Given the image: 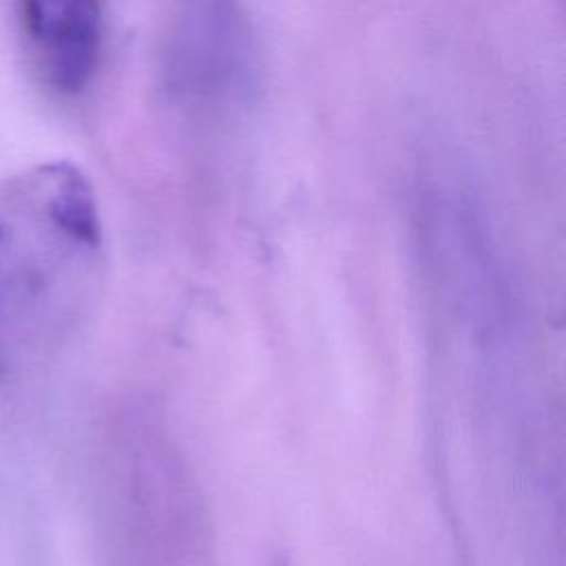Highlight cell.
<instances>
[{
  "label": "cell",
  "mask_w": 566,
  "mask_h": 566,
  "mask_svg": "<svg viewBox=\"0 0 566 566\" xmlns=\"http://www.w3.org/2000/svg\"><path fill=\"white\" fill-rule=\"evenodd\" d=\"M44 186L46 210L60 232L77 245L95 248L99 243V217L86 177L71 164H51L44 168Z\"/></svg>",
  "instance_id": "cell-3"
},
{
  "label": "cell",
  "mask_w": 566,
  "mask_h": 566,
  "mask_svg": "<svg viewBox=\"0 0 566 566\" xmlns=\"http://www.w3.org/2000/svg\"><path fill=\"white\" fill-rule=\"evenodd\" d=\"M170 91L195 106L237 99L250 80L252 49L239 0H172L166 55Z\"/></svg>",
  "instance_id": "cell-1"
},
{
  "label": "cell",
  "mask_w": 566,
  "mask_h": 566,
  "mask_svg": "<svg viewBox=\"0 0 566 566\" xmlns=\"http://www.w3.org/2000/svg\"><path fill=\"white\" fill-rule=\"evenodd\" d=\"M22 18L46 82L80 93L99 62L102 0H22Z\"/></svg>",
  "instance_id": "cell-2"
},
{
  "label": "cell",
  "mask_w": 566,
  "mask_h": 566,
  "mask_svg": "<svg viewBox=\"0 0 566 566\" xmlns=\"http://www.w3.org/2000/svg\"><path fill=\"white\" fill-rule=\"evenodd\" d=\"M4 376V363H2V356H0V378Z\"/></svg>",
  "instance_id": "cell-4"
}]
</instances>
